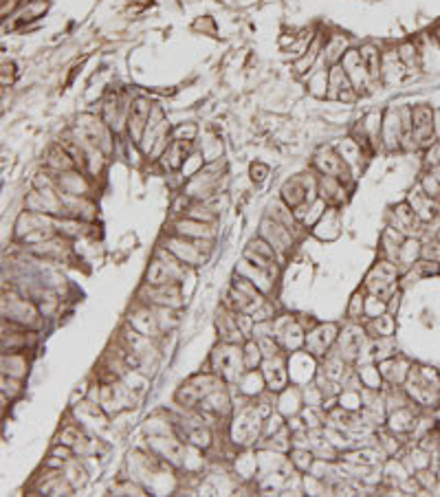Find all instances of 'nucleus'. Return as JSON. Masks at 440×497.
Masks as SVG:
<instances>
[{"instance_id": "obj_19", "label": "nucleus", "mask_w": 440, "mask_h": 497, "mask_svg": "<svg viewBox=\"0 0 440 497\" xmlns=\"http://www.w3.org/2000/svg\"><path fill=\"white\" fill-rule=\"evenodd\" d=\"M420 190L425 192L427 196H432V198H440V181L432 174V172H427V174H422V178H420Z\"/></svg>"}, {"instance_id": "obj_1", "label": "nucleus", "mask_w": 440, "mask_h": 497, "mask_svg": "<svg viewBox=\"0 0 440 497\" xmlns=\"http://www.w3.org/2000/svg\"><path fill=\"white\" fill-rule=\"evenodd\" d=\"M407 392L418 405L429 407L440 398V374L432 368H412L407 374Z\"/></svg>"}, {"instance_id": "obj_16", "label": "nucleus", "mask_w": 440, "mask_h": 497, "mask_svg": "<svg viewBox=\"0 0 440 497\" xmlns=\"http://www.w3.org/2000/svg\"><path fill=\"white\" fill-rule=\"evenodd\" d=\"M345 44H348V40H345L343 36H330L324 44V49H322V55H324V62L328 66H335L341 62L343 53H345Z\"/></svg>"}, {"instance_id": "obj_17", "label": "nucleus", "mask_w": 440, "mask_h": 497, "mask_svg": "<svg viewBox=\"0 0 440 497\" xmlns=\"http://www.w3.org/2000/svg\"><path fill=\"white\" fill-rule=\"evenodd\" d=\"M361 55H364V62H366V69L370 73V77L374 82H379L381 77V66H383V57L379 53L374 44H366L364 49H361Z\"/></svg>"}, {"instance_id": "obj_23", "label": "nucleus", "mask_w": 440, "mask_h": 497, "mask_svg": "<svg viewBox=\"0 0 440 497\" xmlns=\"http://www.w3.org/2000/svg\"><path fill=\"white\" fill-rule=\"evenodd\" d=\"M310 458H312V456H310L308 451H293V462H295L302 471H306V469L310 467Z\"/></svg>"}, {"instance_id": "obj_13", "label": "nucleus", "mask_w": 440, "mask_h": 497, "mask_svg": "<svg viewBox=\"0 0 440 497\" xmlns=\"http://www.w3.org/2000/svg\"><path fill=\"white\" fill-rule=\"evenodd\" d=\"M258 427H260V423H258L256 410H254V407L245 410V412L240 414L238 421H235V427H233V438H235V442H249V440L258 433Z\"/></svg>"}, {"instance_id": "obj_3", "label": "nucleus", "mask_w": 440, "mask_h": 497, "mask_svg": "<svg viewBox=\"0 0 440 497\" xmlns=\"http://www.w3.org/2000/svg\"><path fill=\"white\" fill-rule=\"evenodd\" d=\"M150 111L152 106L148 99L144 97H137L130 102V108H128V121H125V130L130 134V141L132 144H141V139H144V132H146V126H148V119H150Z\"/></svg>"}, {"instance_id": "obj_8", "label": "nucleus", "mask_w": 440, "mask_h": 497, "mask_svg": "<svg viewBox=\"0 0 440 497\" xmlns=\"http://www.w3.org/2000/svg\"><path fill=\"white\" fill-rule=\"evenodd\" d=\"M260 236L269 242L275 251H287L293 244V229H289L287 225H282L273 218H264Z\"/></svg>"}, {"instance_id": "obj_20", "label": "nucleus", "mask_w": 440, "mask_h": 497, "mask_svg": "<svg viewBox=\"0 0 440 497\" xmlns=\"http://www.w3.org/2000/svg\"><path fill=\"white\" fill-rule=\"evenodd\" d=\"M374 319V326H376V332H379V337H392L394 335V319H392V315H381V317H372Z\"/></svg>"}, {"instance_id": "obj_18", "label": "nucleus", "mask_w": 440, "mask_h": 497, "mask_svg": "<svg viewBox=\"0 0 440 497\" xmlns=\"http://www.w3.org/2000/svg\"><path fill=\"white\" fill-rule=\"evenodd\" d=\"M399 57L405 64V69H414V66H420V49L414 44V42H405L401 44L399 49Z\"/></svg>"}, {"instance_id": "obj_25", "label": "nucleus", "mask_w": 440, "mask_h": 497, "mask_svg": "<svg viewBox=\"0 0 440 497\" xmlns=\"http://www.w3.org/2000/svg\"><path fill=\"white\" fill-rule=\"evenodd\" d=\"M434 40H436V44L440 46V29H436V36H434Z\"/></svg>"}, {"instance_id": "obj_14", "label": "nucleus", "mask_w": 440, "mask_h": 497, "mask_svg": "<svg viewBox=\"0 0 440 497\" xmlns=\"http://www.w3.org/2000/svg\"><path fill=\"white\" fill-rule=\"evenodd\" d=\"M264 379H266V385H269V390H273V392L284 390L287 370H284V363H282V359L277 354L269 356V359L264 361Z\"/></svg>"}, {"instance_id": "obj_10", "label": "nucleus", "mask_w": 440, "mask_h": 497, "mask_svg": "<svg viewBox=\"0 0 440 497\" xmlns=\"http://www.w3.org/2000/svg\"><path fill=\"white\" fill-rule=\"evenodd\" d=\"M317 196L324 200L326 205H339L345 198V188L337 176H324L319 174L317 178Z\"/></svg>"}, {"instance_id": "obj_4", "label": "nucleus", "mask_w": 440, "mask_h": 497, "mask_svg": "<svg viewBox=\"0 0 440 497\" xmlns=\"http://www.w3.org/2000/svg\"><path fill=\"white\" fill-rule=\"evenodd\" d=\"M339 64L343 66L345 73H348V77H350V82H352L357 92L366 90L374 82L372 77H370V73H368V69H366V62H364V55H361V51L348 49V51L343 53Z\"/></svg>"}, {"instance_id": "obj_21", "label": "nucleus", "mask_w": 440, "mask_h": 497, "mask_svg": "<svg viewBox=\"0 0 440 497\" xmlns=\"http://www.w3.org/2000/svg\"><path fill=\"white\" fill-rule=\"evenodd\" d=\"M414 269H416V273H420V275H438L440 273V262H436V260H418L416 264H414Z\"/></svg>"}, {"instance_id": "obj_15", "label": "nucleus", "mask_w": 440, "mask_h": 497, "mask_svg": "<svg viewBox=\"0 0 440 497\" xmlns=\"http://www.w3.org/2000/svg\"><path fill=\"white\" fill-rule=\"evenodd\" d=\"M238 313H220L218 315V332L220 337H223V341H227V344H240L242 341V330H240V326H238Z\"/></svg>"}, {"instance_id": "obj_6", "label": "nucleus", "mask_w": 440, "mask_h": 497, "mask_svg": "<svg viewBox=\"0 0 440 497\" xmlns=\"http://www.w3.org/2000/svg\"><path fill=\"white\" fill-rule=\"evenodd\" d=\"M326 97L339 99V102H352L357 97V90L350 82L348 73L343 71L341 64H335L328 69V92Z\"/></svg>"}, {"instance_id": "obj_2", "label": "nucleus", "mask_w": 440, "mask_h": 497, "mask_svg": "<svg viewBox=\"0 0 440 497\" xmlns=\"http://www.w3.org/2000/svg\"><path fill=\"white\" fill-rule=\"evenodd\" d=\"M212 368L214 374H218L225 381H238L242 374L245 365V352L238 348V344H227L223 341L212 354Z\"/></svg>"}, {"instance_id": "obj_22", "label": "nucleus", "mask_w": 440, "mask_h": 497, "mask_svg": "<svg viewBox=\"0 0 440 497\" xmlns=\"http://www.w3.org/2000/svg\"><path fill=\"white\" fill-rule=\"evenodd\" d=\"M266 176H269V167L266 165H262V163L251 165V178H254V183H262Z\"/></svg>"}, {"instance_id": "obj_9", "label": "nucleus", "mask_w": 440, "mask_h": 497, "mask_svg": "<svg viewBox=\"0 0 440 497\" xmlns=\"http://www.w3.org/2000/svg\"><path fill=\"white\" fill-rule=\"evenodd\" d=\"M335 339H337V326L335 323L317 326V328L306 337V348L315 356H322L330 346L335 344Z\"/></svg>"}, {"instance_id": "obj_24", "label": "nucleus", "mask_w": 440, "mask_h": 497, "mask_svg": "<svg viewBox=\"0 0 440 497\" xmlns=\"http://www.w3.org/2000/svg\"><path fill=\"white\" fill-rule=\"evenodd\" d=\"M361 310H364V302L359 300V295H355V302H352V308H350V317L357 319V315H361Z\"/></svg>"}, {"instance_id": "obj_11", "label": "nucleus", "mask_w": 440, "mask_h": 497, "mask_svg": "<svg viewBox=\"0 0 440 497\" xmlns=\"http://www.w3.org/2000/svg\"><path fill=\"white\" fill-rule=\"evenodd\" d=\"M174 234L183 236V238H194V240H212L214 238V231H212L209 223L190 218V216H187V218H181L174 225Z\"/></svg>"}, {"instance_id": "obj_5", "label": "nucleus", "mask_w": 440, "mask_h": 497, "mask_svg": "<svg viewBox=\"0 0 440 497\" xmlns=\"http://www.w3.org/2000/svg\"><path fill=\"white\" fill-rule=\"evenodd\" d=\"M312 165L317 167V172L324 174V176H337L341 183H345L350 178V172H348V163L343 161L341 154H337L333 148H324L315 154V161Z\"/></svg>"}, {"instance_id": "obj_12", "label": "nucleus", "mask_w": 440, "mask_h": 497, "mask_svg": "<svg viewBox=\"0 0 440 497\" xmlns=\"http://www.w3.org/2000/svg\"><path fill=\"white\" fill-rule=\"evenodd\" d=\"M407 203L412 205V209L416 211V216H418V220H420V223H429L432 218H436V214H438L436 198L427 196V194L422 192L420 188H418L416 192L410 194V198H407Z\"/></svg>"}, {"instance_id": "obj_7", "label": "nucleus", "mask_w": 440, "mask_h": 497, "mask_svg": "<svg viewBox=\"0 0 440 497\" xmlns=\"http://www.w3.org/2000/svg\"><path fill=\"white\" fill-rule=\"evenodd\" d=\"M308 194H312V192L308 190L306 178H291V181H287L284 185H282V196L280 198L284 200L291 209H295V216H297L304 205H310L312 200H315Z\"/></svg>"}]
</instances>
